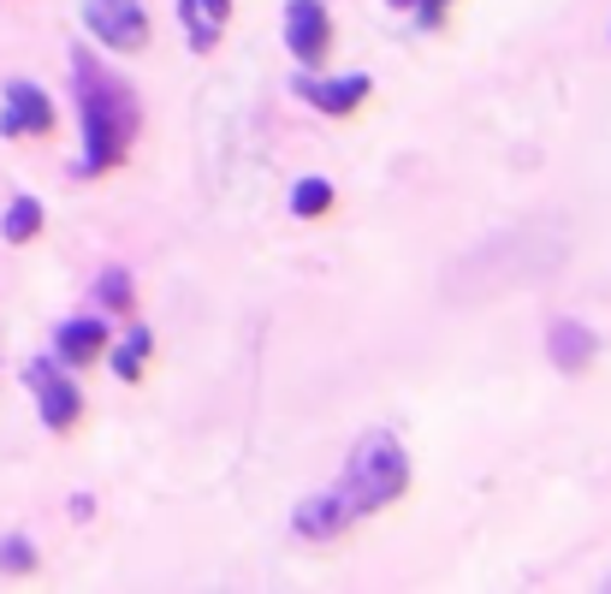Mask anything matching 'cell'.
<instances>
[{
    "label": "cell",
    "mask_w": 611,
    "mask_h": 594,
    "mask_svg": "<svg viewBox=\"0 0 611 594\" xmlns=\"http://www.w3.org/2000/svg\"><path fill=\"white\" fill-rule=\"evenodd\" d=\"M24 381H30L36 404H42V422L48 428H72V422H78L84 399H78V381L60 369V357H36L30 369H24Z\"/></svg>",
    "instance_id": "277c9868"
},
{
    "label": "cell",
    "mask_w": 611,
    "mask_h": 594,
    "mask_svg": "<svg viewBox=\"0 0 611 594\" xmlns=\"http://www.w3.org/2000/svg\"><path fill=\"white\" fill-rule=\"evenodd\" d=\"M96 303H101V309H125V303H131V274H125V268H107V274L96 280Z\"/></svg>",
    "instance_id": "5bb4252c"
},
{
    "label": "cell",
    "mask_w": 611,
    "mask_h": 594,
    "mask_svg": "<svg viewBox=\"0 0 611 594\" xmlns=\"http://www.w3.org/2000/svg\"><path fill=\"white\" fill-rule=\"evenodd\" d=\"M392 7H416V24H422V30H434L445 18V0H392Z\"/></svg>",
    "instance_id": "2e32d148"
},
{
    "label": "cell",
    "mask_w": 611,
    "mask_h": 594,
    "mask_svg": "<svg viewBox=\"0 0 611 594\" xmlns=\"http://www.w3.org/2000/svg\"><path fill=\"white\" fill-rule=\"evenodd\" d=\"M54 125V101L42 84H7V108H0V131L7 137H42Z\"/></svg>",
    "instance_id": "8992f818"
},
{
    "label": "cell",
    "mask_w": 611,
    "mask_h": 594,
    "mask_svg": "<svg viewBox=\"0 0 611 594\" xmlns=\"http://www.w3.org/2000/svg\"><path fill=\"white\" fill-rule=\"evenodd\" d=\"M285 48L297 54V66H321L333 48V18L321 0H291L285 7Z\"/></svg>",
    "instance_id": "5b68a950"
},
{
    "label": "cell",
    "mask_w": 611,
    "mask_h": 594,
    "mask_svg": "<svg viewBox=\"0 0 611 594\" xmlns=\"http://www.w3.org/2000/svg\"><path fill=\"white\" fill-rule=\"evenodd\" d=\"M368 90H374V84H368L362 72H351V78H315V72H303L297 78V96L309 101L315 113H333V119H345V113L362 108Z\"/></svg>",
    "instance_id": "52a82bcc"
},
{
    "label": "cell",
    "mask_w": 611,
    "mask_h": 594,
    "mask_svg": "<svg viewBox=\"0 0 611 594\" xmlns=\"http://www.w3.org/2000/svg\"><path fill=\"white\" fill-rule=\"evenodd\" d=\"M30 565H36V547H30L24 535H7V541H0V571L18 577V571H30Z\"/></svg>",
    "instance_id": "9a60e30c"
},
{
    "label": "cell",
    "mask_w": 611,
    "mask_h": 594,
    "mask_svg": "<svg viewBox=\"0 0 611 594\" xmlns=\"http://www.w3.org/2000/svg\"><path fill=\"white\" fill-rule=\"evenodd\" d=\"M327 208H333V185L327 179H297L291 185V214H297V220H321Z\"/></svg>",
    "instance_id": "7c38bea8"
},
{
    "label": "cell",
    "mask_w": 611,
    "mask_h": 594,
    "mask_svg": "<svg viewBox=\"0 0 611 594\" xmlns=\"http://www.w3.org/2000/svg\"><path fill=\"white\" fill-rule=\"evenodd\" d=\"M84 24L101 48H113V54H137V48L149 42L143 0H84Z\"/></svg>",
    "instance_id": "3957f363"
},
{
    "label": "cell",
    "mask_w": 611,
    "mask_h": 594,
    "mask_svg": "<svg viewBox=\"0 0 611 594\" xmlns=\"http://www.w3.org/2000/svg\"><path fill=\"white\" fill-rule=\"evenodd\" d=\"M178 18H184L190 48H214L226 18H232V0H178Z\"/></svg>",
    "instance_id": "30bf717a"
},
{
    "label": "cell",
    "mask_w": 611,
    "mask_h": 594,
    "mask_svg": "<svg viewBox=\"0 0 611 594\" xmlns=\"http://www.w3.org/2000/svg\"><path fill=\"white\" fill-rule=\"evenodd\" d=\"M594 351H600L594 327H582V321H552L546 327V357H552L564 375H582L594 363Z\"/></svg>",
    "instance_id": "ba28073f"
},
{
    "label": "cell",
    "mask_w": 611,
    "mask_h": 594,
    "mask_svg": "<svg viewBox=\"0 0 611 594\" xmlns=\"http://www.w3.org/2000/svg\"><path fill=\"white\" fill-rule=\"evenodd\" d=\"M404 488H410V458H404V446L386 428H374V434H362L351 446L345 470H339L321 494H309L291 511V529H297L303 541H333V535H345L351 523L386 511Z\"/></svg>",
    "instance_id": "6da1fadb"
},
{
    "label": "cell",
    "mask_w": 611,
    "mask_h": 594,
    "mask_svg": "<svg viewBox=\"0 0 611 594\" xmlns=\"http://www.w3.org/2000/svg\"><path fill=\"white\" fill-rule=\"evenodd\" d=\"M0 232H7V244H24V238L42 232V202L36 197H12L7 220H0Z\"/></svg>",
    "instance_id": "8fae6325"
},
{
    "label": "cell",
    "mask_w": 611,
    "mask_h": 594,
    "mask_svg": "<svg viewBox=\"0 0 611 594\" xmlns=\"http://www.w3.org/2000/svg\"><path fill=\"white\" fill-rule=\"evenodd\" d=\"M149 345H155V333H149V327H131V339H125V345L113 351V369H119V381H137V375H143Z\"/></svg>",
    "instance_id": "4fadbf2b"
},
{
    "label": "cell",
    "mask_w": 611,
    "mask_h": 594,
    "mask_svg": "<svg viewBox=\"0 0 611 594\" xmlns=\"http://www.w3.org/2000/svg\"><path fill=\"white\" fill-rule=\"evenodd\" d=\"M72 90H78V125H84L78 173L96 179L113 161H125V149L137 143V96L96 54H72Z\"/></svg>",
    "instance_id": "7a4b0ae2"
},
{
    "label": "cell",
    "mask_w": 611,
    "mask_h": 594,
    "mask_svg": "<svg viewBox=\"0 0 611 594\" xmlns=\"http://www.w3.org/2000/svg\"><path fill=\"white\" fill-rule=\"evenodd\" d=\"M101 351H107V321H101V315H78V321H66L54 333L60 363H89V357H101Z\"/></svg>",
    "instance_id": "9c48e42d"
}]
</instances>
